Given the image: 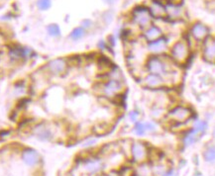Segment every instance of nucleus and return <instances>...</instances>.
Here are the masks:
<instances>
[{
	"instance_id": "35",
	"label": "nucleus",
	"mask_w": 215,
	"mask_h": 176,
	"mask_svg": "<svg viewBox=\"0 0 215 176\" xmlns=\"http://www.w3.org/2000/svg\"><path fill=\"white\" fill-rule=\"evenodd\" d=\"M213 137H215V128H214V130H213Z\"/></svg>"
},
{
	"instance_id": "7",
	"label": "nucleus",
	"mask_w": 215,
	"mask_h": 176,
	"mask_svg": "<svg viewBox=\"0 0 215 176\" xmlns=\"http://www.w3.org/2000/svg\"><path fill=\"white\" fill-rule=\"evenodd\" d=\"M33 135L41 142H51L54 137V133L50 126L46 123H40L33 128Z\"/></svg>"
},
{
	"instance_id": "25",
	"label": "nucleus",
	"mask_w": 215,
	"mask_h": 176,
	"mask_svg": "<svg viewBox=\"0 0 215 176\" xmlns=\"http://www.w3.org/2000/svg\"><path fill=\"white\" fill-rule=\"evenodd\" d=\"M208 127V125L205 121H202V120H198L194 123V126H193V129L196 130L197 132H199L200 134H203L204 132L206 131Z\"/></svg>"
},
{
	"instance_id": "33",
	"label": "nucleus",
	"mask_w": 215,
	"mask_h": 176,
	"mask_svg": "<svg viewBox=\"0 0 215 176\" xmlns=\"http://www.w3.org/2000/svg\"><path fill=\"white\" fill-rule=\"evenodd\" d=\"M103 1L106 3V4H108V5H112V4H114L116 2V0H103Z\"/></svg>"
},
{
	"instance_id": "12",
	"label": "nucleus",
	"mask_w": 215,
	"mask_h": 176,
	"mask_svg": "<svg viewBox=\"0 0 215 176\" xmlns=\"http://www.w3.org/2000/svg\"><path fill=\"white\" fill-rule=\"evenodd\" d=\"M147 48L149 49V52H151L153 54L161 55L168 49V41L166 38L162 37L156 41L148 43Z\"/></svg>"
},
{
	"instance_id": "1",
	"label": "nucleus",
	"mask_w": 215,
	"mask_h": 176,
	"mask_svg": "<svg viewBox=\"0 0 215 176\" xmlns=\"http://www.w3.org/2000/svg\"><path fill=\"white\" fill-rule=\"evenodd\" d=\"M145 67H146L148 73L158 74L165 78L173 76L175 73V71L172 68V65L169 62V60L161 55H151L147 60Z\"/></svg>"
},
{
	"instance_id": "13",
	"label": "nucleus",
	"mask_w": 215,
	"mask_h": 176,
	"mask_svg": "<svg viewBox=\"0 0 215 176\" xmlns=\"http://www.w3.org/2000/svg\"><path fill=\"white\" fill-rule=\"evenodd\" d=\"M191 34L196 41L201 42V41H204L207 38L208 34H209V29L204 24L197 22L193 24V26L191 27Z\"/></svg>"
},
{
	"instance_id": "9",
	"label": "nucleus",
	"mask_w": 215,
	"mask_h": 176,
	"mask_svg": "<svg viewBox=\"0 0 215 176\" xmlns=\"http://www.w3.org/2000/svg\"><path fill=\"white\" fill-rule=\"evenodd\" d=\"M34 52L32 49L22 46H16L14 48L10 49L9 56L15 60H26L32 58Z\"/></svg>"
},
{
	"instance_id": "5",
	"label": "nucleus",
	"mask_w": 215,
	"mask_h": 176,
	"mask_svg": "<svg viewBox=\"0 0 215 176\" xmlns=\"http://www.w3.org/2000/svg\"><path fill=\"white\" fill-rule=\"evenodd\" d=\"M152 15L149 8L145 6H137L132 13V20L141 28H148L152 25Z\"/></svg>"
},
{
	"instance_id": "14",
	"label": "nucleus",
	"mask_w": 215,
	"mask_h": 176,
	"mask_svg": "<svg viewBox=\"0 0 215 176\" xmlns=\"http://www.w3.org/2000/svg\"><path fill=\"white\" fill-rule=\"evenodd\" d=\"M203 58L209 62H215V38H209L204 42Z\"/></svg>"
},
{
	"instance_id": "20",
	"label": "nucleus",
	"mask_w": 215,
	"mask_h": 176,
	"mask_svg": "<svg viewBox=\"0 0 215 176\" xmlns=\"http://www.w3.org/2000/svg\"><path fill=\"white\" fill-rule=\"evenodd\" d=\"M85 34H86V30L80 26V27L74 28L72 31L71 34H69V38H71L73 42H78L83 39V38H84Z\"/></svg>"
},
{
	"instance_id": "27",
	"label": "nucleus",
	"mask_w": 215,
	"mask_h": 176,
	"mask_svg": "<svg viewBox=\"0 0 215 176\" xmlns=\"http://www.w3.org/2000/svg\"><path fill=\"white\" fill-rule=\"evenodd\" d=\"M128 117H129V120L133 123H136L138 122L139 120V117H140V114H139V112L136 111V110H133V111H130L129 114H128Z\"/></svg>"
},
{
	"instance_id": "19",
	"label": "nucleus",
	"mask_w": 215,
	"mask_h": 176,
	"mask_svg": "<svg viewBox=\"0 0 215 176\" xmlns=\"http://www.w3.org/2000/svg\"><path fill=\"white\" fill-rule=\"evenodd\" d=\"M201 137V134L199 132H197L196 130H191L189 133L185 137V140H183V142L187 147V146H191V144H193L195 142H197L198 139Z\"/></svg>"
},
{
	"instance_id": "32",
	"label": "nucleus",
	"mask_w": 215,
	"mask_h": 176,
	"mask_svg": "<svg viewBox=\"0 0 215 176\" xmlns=\"http://www.w3.org/2000/svg\"><path fill=\"white\" fill-rule=\"evenodd\" d=\"M108 14H109V12H106V13H104L103 20L106 21V19H108V20H107V23H110L112 21V19H113V15H112V13H110V15H108Z\"/></svg>"
},
{
	"instance_id": "17",
	"label": "nucleus",
	"mask_w": 215,
	"mask_h": 176,
	"mask_svg": "<svg viewBox=\"0 0 215 176\" xmlns=\"http://www.w3.org/2000/svg\"><path fill=\"white\" fill-rule=\"evenodd\" d=\"M84 168L88 173H97L102 169V162L98 158H89L85 161Z\"/></svg>"
},
{
	"instance_id": "29",
	"label": "nucleus",
	"mask_w": 215,
	"mask_h": 176,
	"mask_svg": "<svg viewBox=\"0 0 215 176\" xmlns=\"http://www.w3.org/2000/svg\"><path fill=\"white\" fill-rule=\"evenodd\" d=\"M145 126H146V130L148 132H155L157 130V126L153 122H146L145 123Z\"/></svg>"
},
{
	"instance_id": "4",
	"label": "nucleus",
	"mask_w": 215,
	"mask_h": 176,
	"mask_svg": "<svg viewBox=\"0 0 215 176\" xmlns=\"http://www.w3.org/2000/svg\"><path fill=\"white\" fill-rule=\"evenodd\" d=\"M192 116V111L186 106H175V108L169 110L167 114V117L169 121L175 124H183L188 121Z\"/></svg>"
},
{
	"instance_id": "28",
	"label": "nucleus",
	"mask_w": 215,
	"mask_h": 176,
	"mask_svg": "<svg viewBox=\"0 0 215 176\" xmlns=\"http://www.w3.org/2000/svg\"><path fill=\"white\" fill-rule=\"evenodd\" d=\"M92 25H93V23H92L91 20H89V19H84V20L81 21V27H83V29H85V30L91 28Z\"/></svg>"
},
{
	"instance_id": "2",
	"label": "nucleus",
	"mask_w": 215,
	"mask_h": 176,
	"mask_svg": "<svg viewBox=\"0 0 215 176\" xmlns=\"http://www.w3.org/2000/svg\"><path fill=\"white\" fill-rule=\"evenodd\" d=\"M191 54L189 46L185 40L176 42L170 49V58L178 65H183L187 61Z\"/></svg>"
},
{
	"instance_id": "6",
	"label": "nucleus",
	"mask_w": 215,
	"mask_h": 176,
	"mask_svg": "<svg viewBox=\"0 0 215 176\" xmlns=\"http://www.w3.org/2000/svg\"><path fill=\"white\" fill-rule=\"evenodd\" d=\"M68 60L65 58H56L49 60L45 68L48 73L51 75H55V76H60L62 75L68 68Z\"/></svg>"
},
{
	"instance_id": "8",
	"label": "nucleus",
	"mask_w": 215,
	"mask_h": 176,
	"mask_svg": "<svg viewBox=\"0 0 215 176\" xmlns=\"http://www.w3.org/2000/svg\"><path fill=\"white\" fill-rule=\"evenodd\" d=\"M166 78L154 73H147L143 78V83L150 89H159L166 85Z\"/></svg>"
},
{
	"instance_id": "10",
	"label": "nucleus",
	"mask_w": 215,
	"mask_h": 176,
	"mask_svg": "<svg viewBox=\"0 0 215 176\" xmlns=\"http://www.w3.org/2000/svg\"><path fill=\"white\" fill-rule=\"evenodd\" d=\"M131 154L132 158L137 162H142L147 158L148 149L146 146L140 142H136L131 146Z\"/></svg>"
},
{
	"instance_id": "15",
	"label": "nucleus",
	"mask_w": 215,
	"mask_h": 176,
	"mask_svg": "<svg viewBox=\"0 0 215 176\" xmlns=\"http://www.w3.org/2000/svg\"><path fill=\"white\" fill-rule=\"evenodd\" d=\"M149 11L153 18H163L167 16L166 7L162 4L161 0H152Z\"/></svg>"
},
{
	"instance_id": "23",
	"label": "nucleus",
	"mask_w": 215,
	"mask_h": 176,
	"mask_svg": "<svg viewBox=\"0 0 215 176\" xmlns=\"http://www.w3.org/2000/svg\"><path fill=\"white\" fill-rule=\"evenodd\" d=\"M37 7L41 11H47L52 7V0H37Z\"/></svg>"
},
{
	"instance_id": "21",
	"label": "nucleus",
	"mask_w": 215,
	"mask_h": 176,
	"mask_svg": "<svg viewBox=\"0 0 215 176\" xmlns=\"http://www.w3.org/2000/svg\"><path fill=\"white\" fill-rule=\"evenodd\" d=\"M47 30V33L50 37H53V38H59L61 37L62 35V32H61V28L58 24H50L47 26L46 28Z\"/></svg>"
},
{
	"instance_id": "34",
	"label": "nucleus",
	"mask_w": 215,
	"mask_h": 176,
	"mask_svg": "<svg viewBox=\"0 0 215 176\" xmlns=\"http://www.w3.org/2000/svg\"><path fill=\"white\" fill-rule=\"evenodd\" d=\"M107 176H120V174L118 172H116V171H111Z\"/></svg>"
},
{
	"instance_id": "16",
	"label": "nucleus",
	"mask_w": 215,
	"mask_h": 176,
	"mask_svg": "<svg viewBox=\"0 0 215 176\" xmlns=\"http://www.w3.org/2000/svg\"><path fill=\"white\" fill-rule=\"evenodd\" d=\"M162 37H163L162 30L158 26H156V25H151L144 32V38L148 43L156 41Z\"/></svg>"
},
{
	"instance_id": "3",
	"label": "nucleus",
	"mask_w": 215,
	"mask_h": 176,
	"mask_svg": "<svg viewBox=\"0 0 215 176\" xmlns=\"http://www.w3.org/2000/svg\"><path fill=\"white\" fill-rule=\"evenodd\" d=\"M100 90L104 97L116 98L121 95V93L124 90L123 81L107 78V80L101 84Z\"/></svg>"
},
{
	"instance_id": "22",
	"label": "nucleus",
	"mask_w": 215,
	"mask_h": 176,
	"mask_svg": "<svg viewBox=\"0 0 215 176\" xmlns=\"http://www.w3.org/2000/svg\"><path fill=\"white\" fill-rule=\"evenodd\" d=\"M203 158L205 161L208 162H213L215 161V146L208 147L203 153Z\"/></svg>"
},
{
	"instance_id": "18",
	"label": "nucleus",
	"mask_w": 215,
	"mask_h": 176,
	"mask_svg": "<svg viewBox=\"0 0 215 176\" xmlns=\"http://www.w3.org/2000/svg\"><path fill=\"white\" fill-rule=\"evenodd\" d=\"M165 7H166L167 16H169V18L176 19V18H180L181 16L182 9L180 8V6L179 4L169 2L167 4V6H165Z\"/></svg>"
},
{
	"instance_id": "31",
	"label": "nucleus",
	"mask_w": 215,
	"mask_h": 176,
	"mask_svg": "<svg viewBox=\"0 0 215 176\" xmlns=\"http://www.w3.org/2000/svg\"><path fill=\"white\" fill-rule=\"evenodd\" d=\"M97 48L100 49H107V44L105 43V41L103 40H100L97 44Z\"/></svg>"
},
{
	"instance_id": "24",
	"label": "nucleus",
	"mask_w": 215,
	"mask_h": 176,
	"mask_svg": "<svg viewBox=\"0 0 215 176\" xmlns=\"http://www.w3.org/2000/svg\"><path fill=\"white\" fill-rule=\"evenodd\" d=\"M134 132L137 136H144L145 133L147 132L146 130V126H145V123L142 122H136L135 126H134Z\"/></svg>"
},
{
	"instance_id": "26",
	"label": "nucleus",
	"mask_w": 215,
	"mask_h": 176,
	"mask_svg": "<svg viewBox=\"0 0 215 176\" xmlns=\"http://www.w3.org/2000/svg\"><path fill=\"white\" fill-rule=\"evenodd\" d=\"M14 91L18 95H23L27 91V86L23 81H20V82H17L16 85L14 86Z\"/></svg>"
},
{
	"instance_id": "11",
	"label": "nucleus",
	"mask_w": 215,
	"mask_h": 176,
	"mask_svg": "<svg viewBox=\"0 0 215 176\" xmlns=\"http://www.w3.org/2000/svg\"><path fill=\"white\" fill-rule=\"evenodd\" d=\"M22 160L25 162V164L33 167V166H36L40 162L41 156L36 149L28 148H25L22 152Z\"/></svg>"
},
{
	"instance_id": "30",
	"label": "nucleus",
	"mask_w": 215,
	"mask_h": 176,
	"mask_svg": "<svg viewBox=\"0 0 215 176\" xmlns=\"http://www.w3.org/2000/svg\"><path fill=\"white\" fill-rule=\"evenodd\" d=\"M95 142H96V140H95V139H88L87 141H85V142H83V147H84V148L91 147V146H93V144L95 143Z\"/></svg>"
}]
</instances>
